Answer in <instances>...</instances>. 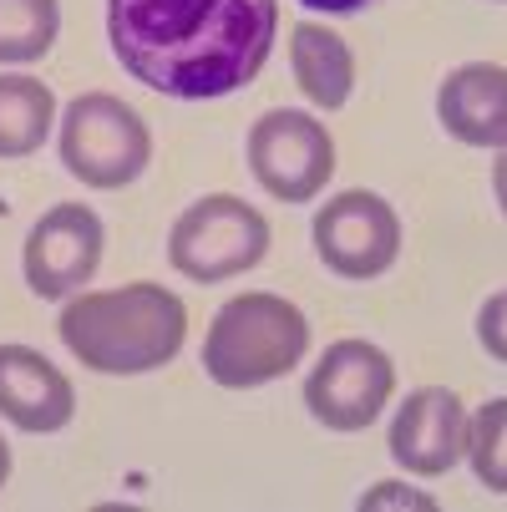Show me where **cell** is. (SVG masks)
Returning <instances> with one entry per match:
<instances>
[{"label":"cell","instance_id":"obj_1","mask_svg":"<svg viewBox=\"0 0 507 512\" xmlns=\"http://www.w3.org/2000/svg\"><path fill=\"white\" fill-rule=\"evenodd\" d=\"M274 0H107V41L122 71L163 97H229L274 46Z\"/></svg>","mask_w":507,"mask_h":512},{"label":"cell","instance_id":"obj_2","mask_svg":"<svg viewBox=\"0 0 507 512\" xmlns=\"http://www.w3.org/2000/svg\"><path fill=\"white\" fill-rule=\"evenodd\" d=\"M188 310L163 284H122L97 289L61 310V340L82 365L102 376H142L158 371L183 350Z\"/></svg>","mask_w":507,"mask_h":512},{"label":"cell","instance_id":"obj_3","mask_svg":"<svg viewBox=\"0 0 507 512\" xmlns=\"http://www.w3.org/2000/svg\"><path fill=\"white\" fill-rule=\"evenodd\" d=\"M305 350H310V325L289 300L234 295L208 325L203 371L229 391H249L289 376L305 360Z\"/></svg>","mask_w":507,"mask_h":512},{"label":"cell","instance_id":"obj_4","mask_svg":"<svg viewBox=\"0 0 507 512\" xmlns=\"http://www.w3.org/2000/svg\"><path fill=\"white\" fill-rule=\"evenodd\" d=\"M153 158V137L122 97L87 92L61 117V163L87 188H127Z\"/></svg>","mask_w":507,"mask_h":512},{"label":"cell","instance_id":"obj_5","mask_svg":"<svg viewBox=\"0 0 507 512\" xmlns=\"http://www.w3.org/2000/svg\"><path fill=\"white\" fill-rule=\"evenodd\" d=\"M269 254V224L234 193H213L183 208V218L168 234V259L193 284H224L244 269H254Z\"/></svg>","mask_w":507,"mask_h":512},{"label":"cell","instance_id":"obj_6","mask_svg":"<svg viewBox=\"0 0 507 512\" xmlns=\"http://www.w3.org/2000/svg\"><path fill=\"white\" fill-rule=\"evenodd\" d=\"M396 391V365L371 340H335L305 381V406L330 431H366Z\"/></svg>","mask_w":507,"mask_h":512},{"label":"cell","instance_id":"obj_7","mask_svg":"<svg viewBox=\"0 0 507 512\" xmlns=\"http://www.w3.org/2000/svg\"><path fill=\"white\" fill-rule=\"evenodd\" d=\"M249 168L279 203H310L335 173V142L305 112H264L249 132Z\"/></svg>","mask_w":507,"mask_h":512},{"label":"cell","instance_id":"obj_8","mask_svg":"<svg viewBox=\"0 0 507 512\" xmlns=\"http://www.w3.org/2000/svg\"><path fill=\"white\" fill-rule=\"evenodd\" d=\"M315 249L340 279H376L396 264L401 218L386 198L350 188L315 213Z\"/></svg>","mask_w":507,"mask_h":512},{"label":"cell","instance_id":"obj_9","mask_svg":"<svg viewBox=\"0 0 507 512\" xmlns=\"http://www.w3.org/2000/svg\"><path fill=\"white\" fill-rule=\"evenodd\" d=\"M102 264V218L82 203H56L26 239L21 269L41 300H61L82 289Z\"/></svg>","mask_w":507,"mask_h":512},{"label":"cell","instance_id":"obj_10","mask_svg":"<svg viewBox=\"0 0 507 512\" xmlns=\"http://www.w3.org/2000/svg\"><path fill=\"white\" fill-rule=\"evenodd\" d=\"M391 457L416 477H442L467 457V416L457 391L421 386L406 396V406L391 421Z\"/></svg>","mask_w":507,"mask_h":512},{"label":"cell","instance_id":"obj_11","mask_svg":"<svg viewBox=\"0 0 507 512\" xmlns=\"http://www.w3.org/2000/svg\"><path fill=\"white\" fill-rule=\"evenodd\" d=\"M77 411V391L31 345H0V416L21 431H61Z\"/></svg>","mask_w":507,"mask_h":512},{"label":"cell","instance_id":"obj_12","mask_svg":"<svg viewBox=\"0 0 507 512\" xmlns=\"http://www.w3.org/2000/svg\"><path fill=\"white\" fill-rule=\"evenodd\" d=\"M437 117L467 148H507V66L497 61L457 66L442 82Z\"/></svg>","mask_w":507,"mask_h":512},{"label":"cell","instance_id":"obj_13","mask_svg":"<svg viewBox=\"0 0 507 512\" xmlns=\"http://www.w3.org/2000/svg\"><path fill=\"white\" fill-rule=\"evenodd\" d=\"M289 56H295V82L305 87V97L315 107H345L350 97V82H355V56L350 46L330 31V26H295V46H289Z\"/></svg>","mask_w":507,"mask_h":512},{"label":"cell","instance_id":"obj_14","mask_svg":"<svg viewBox=\"0 0 507 512\" xmlns=\"http://www.w3.org/2000/svg\"><path fill=\"white\" fill-rule=\"evenodd\" d=\"M56 97L36 77H0V158H31L51 137Z\"/></svg>","mask_w":507,"mask_h":512},{"label":"cell","instance_id":"obj_15","mask_svg":"<svg viewBox=\"0 0 507 512\" xmlns=\"http://www.w3.org/2000/svg\"><path fill=\"white\" fill-rule=\"evenodd\" d=\"M61 31L56 0H0V61H41Z\"/></svg>","mask_w":507,"mask_h":512},{"label":"cell","instance_id":"obj_16","mask_svg":"<svg viewBox=\"0 0 507 512\" xmlns=\"http://www.w3.org/2000/svg\"><path fill=\"white\" fill-rule=\"evenodd\" d=\"M467 457L482 487L507 492V396L487 401L467 426Z\"/></svg>","mask_w":507,"mask_h":512},{"label":"cell","instance_id":"obj_17","mask_svg":"<svg viewBox=\"0 0 507 512\" xmlns=\"http://www.w3.org/2000/svg\"><path fill=\"white\" fill-rule=\"evenodd\" d=\"M477 340H482V350H487L492 360L507 365V289H497V295L482 305V315H477Z\"/></svg>","mask_w":507,"mask_h":512},{"label":"cell","instance_id":"obj_18","mask_svg":"<svg viewBox=\"0 0 507 512\" xmlns=\"http://www.w3.org/2000/svg\"><path fill=\"white\" fill-rule=\"evenodd\" d=\"M386 502H406V507H431V497H411L406 487H396V482H386V487H376L360 507H386Z\"/></svg>","mask_w":507,"mask_h":512},{"label":"cell","instance_id":"obj_19","mask_svg":"<svg viewBox=\"0 0 507 512\" xmlns=\"http://www.w3.org/2000/svg\"><path fill=\"white\" fill-rule=\"evenodd\" d=\"M300 6H310V11H325V16H355V11H366L371 0H300Z\"/></svg>","mask_w":507,"mask_h":512},{"label":"cell","instance_id":"obj_20","mask_svg":"<svg viewBox=\"0 0 507 512\" xmlns=\"http://www.w3.org/2000/svg\"><path fill=\"white\" fill-rule=\"evenodd\" d=\"M492 193H497V208L507 213V148L497 153V168H492Z\"/></svg>","mask_w":507,"mask_h":512},{"label":"cell","instance_id":"obj_21","mask_svg":"<svg viewBox=\"0 0 507 512\" xmlns=\"http://www.w3.org/2000/svg\"><path fill=\"white\" fill-rule=\"evenodd\" d=\"M6 477H11V447H6V436H0V487H6Z\"/></svg>","mask_w":507,"mask_h":512}]
</instances>
